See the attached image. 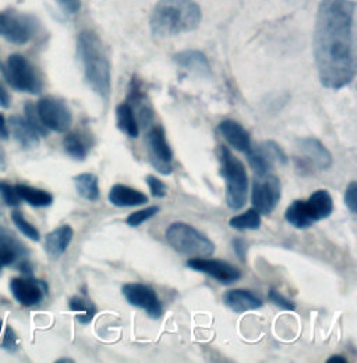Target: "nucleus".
<instances>
[{"instance_id": "1", "label": "nucleus", "mask_w": 357, "mask_h": 363, "mask_svg": "<svg viewBox=\"0 0 357 363\" xmlns=\"http://www.w3.org/2000/svg\"><path fill=\"white\" fill-rule=\"evenodd\" d=\"M355 11L352 0H321L314 53L319 82L325 89L341 90L355 80Z\"/></svg>"}, {"instance_id": "2", "label": "nucleus", "mask_w": 357, "mask_h": 363, "mask_svg": "<svg viewBox=\"0 0 357 363\" xmlns=\"http://www.w3.org/2000/svg\"><path fill=\"white\" fill-rule=\"evenodd\" d=\"M77 55L89 89L102 99H109L112 91L110 62L102 41L94 31H81L77 38Z\"/></svg>"}, {"instance_id": "3", "label": "nucleus", "mask_w": 357, "mask_h": 363, "mask_svg": "<svg viewBox=\"0 0 357 363\" xmlns=\"http://www.w3.org/2000/svg\"><path fill=\"white\" fill-rule=\"evenodd\" d=\"M201 9L193 0H159L151 14V30L157 37H174L194 31L201 23Z\"/></svg>"}, {"instance_id": "4", "label": "nucleus", "mask_w": 357, "mask_h": 363, "mask_svg": "<svg viewBox=\"0 0 357 363\" xmlns=\"http://www.w3.org/2000/svg\"><path fill=\"white\" fill-rule=\"evenodd\" d=\"M220 161L221 177L226 183V204L230 210L239 211L246 206L249 191L244 164L225 145L220 147Z\"/></svg>"}, {"instance_id": "5", "label": "nucleus", "mask_w": 357, "mask_h": 363, "mask_svg": "<svg viewBox=\"0 0 357 363\" xmlns=\"http://www.w3.org/2000/svg\"><path fill=\"white\" fill-rule=\"evenodd\" d=\"M166 240L180 255L194 257H210L215 253V245L204 233L186 223H174L166 229Z\"/></svg>"}, {"instance_id": "6", "label": "nucleus", "mask_w": 357, "mask_h": 363, "mask_svg": "<svg viewBox=\"0 0 357 363\" xmlns=\"http://www.w3.org/2000/svg\"><path fill=\"white\" fill-rule=\"evenodd\" d=\"M3 73L7 83L14 90L28 92L33 95H37L42 90V82L35 67L27 57L20 53H13L8 56Z\"/></svg>"}, {"instance_id": "7", "label": "nucleus", "mask_w": 357, "mask_h": 363, "mask_svg": "<svg viewBox=\"0 0 357 363\" xmlns=\"http://www.w3.org/2000/svg\"><path fill=\"white\" fill-rule=\"evenodd\" d=\"M38 23L33 16L14 10L0 11V37L14 45L30 43L37 34Z\"/></svg>"}, {"instance_id": "8", "label": "nucleus", "mask_w": 357, "mask_h": 363, "mask_svg": "<svg viewBox=\"0 0 357 363\" xmlns=\"http://www.w3.org/2000/svg\"><path fill=\"white\" fill-rule=\"evenodd\" d=\"M145 148L148 154V160L152 168L164 177H168L174 172L172 160L174 152L166 140L164 128L152 126L145 133Z\"/></svg>"}, {"instance_id": "9", "label": "nucleus", "mask_w": 357, "mask_h": 363, "mask_svg": "<svg viewBox=\"0 0 357 363\" xmlns=\"http://www.w3.org/2000/svg\"><path fill=\"white\" fill-rule=\"evenodd\" d=\"M38 116L49 132L66 133L73 123V115L67 104L59 98L45 96L35 105Z\"/></svg>"}, {"instance_id": "10", "label": "nucleus", "mask_w": 357, "mask_h": 363, "mask_svg": "<svg viewBox=\"0 0 357 363\" xmlns=\"http://www.w3.org/2000/svg\"><path fill=\"white\" fill-rule=\"evenodd\" d=\"M280 200V181L272 174L256 175L251 187L253 208L263 216H269Z\"/></svg>"}, {"instance_id": "11", "label": "nucleus", "mask_w": 357, "mask_h": 363, "mask_svg": "<svg viewBox=\"0 0 357 363\" xmlns=\"http://www.w3.org/2000/svg\"><path fill=\"white\" fill-rule=\"evenodd\" d=\"M246 157L256 175L271 174L275 164L286 165L289 161L282 147L272 140L260 143L257 145H251Z\"/></svg>"}, {"instance_id": "12", "label": "nucleus", "mask_w": 357, "mask_h": 363, "mask_svg": "<svg viewBox=\"0 0 357 363\" xmlns=\"http://www.w3.org/2000/svg\"><path fill=\"white\" fill-rule=\"evenodd\" d=\"M122 294L132 306L144 311L149 318L154 320L162 318L164 306L151 286L140 282H129L122 286Z\"/></svg>"}, {"instance_id": "13", "label": "nucleus", "mask_w": 357, "mask_h": 363, "mask_svg": "<svg viewBox=\"0 0 357 363\" xmlns=\"http://www.w3.org/2000/svg\"><path fill=\"white\" fill-rule=\"evenodd\" d=\"M300 150L302 167L303 169L314 171H327L332 167L334 158L329 150L315 137H305L298 141Z\"/></svg>"}, {"instance_id": "14", "label": "nucleus", "mask_w": 357, "mask_h": 363, "mask_svg": "<svg viewBox=\"0 0 357 363\" xmlns=\"http://www.w3.org/2000/svg\"><path fill=\"white\" fill-rule=\"evenodd\" d=\"M187 267L194 272L207 274L208 277L214 278L215 281L221 282L223 285H232L242 278V272L237 267L223 260L194 257L187 262Z\"/></svg>"}, {"instance_id": "15", "label": "nucleus", "mask_w": 357, "mask_h": 363, "mask_svg": "<svg viewBox=\"0 0 357 363\" xmlns=\"http://www.w3.org/2000/svg\"><path fill=\"white\" fill-rule=\"evenodd\" d=\"M10 291L14 299L27 308L40 305L47 294V285L41 279L33 277L26 278H13L10 281Z\"/></svg>"}, {"instance_id": "16", "label": "nucleus", "mask_w": 357, "mask_h": 363, "mask_svg": "<svg viewBox=\"0 0 357 363\" xmlns=\"http://www.w3.org/2000/svg\"><path fill=\"white\" fill-rule=\"evenodd\" d=\"M30 250L10 230L0 228V269L13 266L18 259L27 257Z\"/></svg>"}, {"instance_id": "17", "label": "nucleus", "mask_w": 357, "mask_h": 363, "mask_svg": "<svg viewBox=\"0 0 357 363\" xmlns=\"http://www.w3.org/2000/svg\"><path fill=\"white\" fill-rule=\"evenodd\" d=\"M218 133L223 137V140L227 144H230V147L243 154H247L253 145L249 132L233 119L222 121L218 125Z\"/></svg>"}, {"instance_id": "18", "label": "nucleus", "mask_w": 357, "mask_h": 363, "mask_svg": "<svg viewBox=\"0 0 357 363\" xmlns=\"http://www.w3.org/2000/svg\"><path fill=\"white\" fill-rule=\"evenodd\" d=\"M303 210L312 225L321 220L328 218L334 211V200L327 190H317L303 201Z\"/></svg>"}, {"instance_id": "19", "label": "nucleus", "mask_w": 357, "mask_h": 363, "mask_svg": "<svg viewBox=\"0 0 357 363\" xmlns=\"http://www.w3.org/2000/svg\"><path fill=\"white\" fill-rule=\"evenodd\" d=\"M222 301L234 313H246L263 308V301L246 289H230L223 295Z\"/></svg>"}, {"instance_id": "20", "label": "nucleus", "mask_w": 357, "mask_h": 363, "mask_svg": "<svg viewBox=\"0 0 357 363\" xmlns=\"http://www.w3.org/2000/svg\"><path fill=\"white\" fill-rule=\"evenodd\" d=\"M109 203L115 207L128 208V207H138L148 203V197L145 193L138 191L133 187L125 184H115L109 190Z\"/></svg>"}, {"instance_id": "21", "label": "nucleus", "mask_w": 357, "mask_h": 363, "mask_svg": "<svg viewBox=\"0 0 357 363\" xmlns=\"http://www.w3.org/2000/svg\"><path fill=\"white\" fill-rule=\"evenodd\" d=\"M175 62L181 69L200 77H211V66L204 53L198 50H186L175 55Z\"/></svg>"}, {"instance_id": "22", "label": "nucleus", "mask_w": 357, "mask_h": 363, "mask_svg": "<svg viewBox=\"0 0 357 363\" xmlns=\"http://www.w3.org/2000/svg\"><path fill=\"white\" fill-rule=\"evenodd\" d=\"M74 230L70 225H62L49 232L45 238V250L50 259H59L69 247Z\"/></svg>"}, {"instance_id": "23", "label": "nucleus", "mask_w": 357, "mask_h": 363, "mask_svg": "<svg viewBox=\"0 0 357 363\" xmlns=\"http://www.w3.org/2000/svg\"><path fill=\"white\" fill-rule=\"evenodd\" d=\"M8 125L14 138L21 144V147L31 150L40 145V135L30 126V123L21 116H11Z\"/></svg>"}, {"instance_id": "24", "label": "nucleus", "mask_w": 357, "mask_h": 363, "mask_svg": "<svg viewBox=\"0 0 357 363\" xmlns=\"http://www.w3.org/2000/svg\"><path fill=\"white\" fill-rule=\"evenodd\" d=\"M14 187L20 199L35 208H45L52 206L53 203V196L49 191H45L33 186H27V184H17Z\"/></svg>"}, {"instance_id": "25", "label": "nucleus", "mask_w": 357, "mask_h": 363, "mask_svg": "<svg viewBox=\"0 0 357 363\" xmlns=\"http://www.w3.org/2000/svg\"><path fill=\"white\" fill-rule=\"evenodd\" d=\"M116 121H118V128L122 133H125L126 136L133 137V138L138 137L140 126L137 123L133 108L130 106L129 102H123V104L118 105Z\"/></svg>"}, {"instance_id": "26", "label": "nucleus", "mask_w": 357, "mask_h": 363, "mask_svg": "<svg viewBox=\"0 0 357 363\" xmlns=\"http://www.w3.org/2000/svg\"><path fill=\"white\" fill-rule=\"evenodd\" d=\"M63 148L69 157L76 161H84L89 155V143L77 132L69 133L63 140Z\"/></svg>"}, {"instance_id": "27", "label": "nucleus", "mask_w": 357, "mask_h": 363, "mask_svg": "<svg viewBox=\"0 0 357 363\" xmlns=\"http://www.w3.org/2000/svg\"><path fill=\"white\" fill-rule=\"evenodd\" d=\"M76 183L77 193L89 200V201H96L99 199V186H98V177L94 174H81L73 178Z\"/></svg>"}, {"instance_id": "28", "label": "nucleus", "mask_w": 357, "mask_h": 363, "mask_svg": "<svg viewBox=\"0 0 357 363\" xmlns=\"http://www.w3.org/2000/svg\"><path fill=\"white\" fill-rule=\"evenodd\" d=\"M229 225L237 230H257L261 227V214L254 208H250L246 213L230 218Z\"/></svg>"}, {"instance_id": "29", "label": "nucleus", "mask_w": 357, "mask_h": 363, "mask_svg": "<svg viewBox=\"0 0 357 363\" xmlns=\"http://www.w3.org/2000/svg\"><path fill=\"white\" fill-rule=\"evenodd\" d=\"M285 218L286 221L298 229H307L312 227V223L309 221L303 206H302V200H295L292 204L288 206L286 211H285Z\"/></svg>"}, {"instance_id": "30", "label": "nucleus", "mask_w": 357, "mask_h": 363, "mask_svg": "<svg viewBox=\"0 0 357 363\" xmlns=\"http://www.w3.org/2000/svg\"><path fill=\"white\" fill-rule=\"evenodd\" d=\"M69 306L73 312H80V315L77 316V321L81 324H89V321H92V318L96 315V308L89 298L74 296L70 299Z\"/></svg>"}, {"instance_id": "31", "label": "nucleus", "mask_w": 357, "mask_h": 363, "mask_svg": "<svg viewBox=\"0 0 357 363\" xmlns=\"http://www.w3.org/2000/svg\"><path fill=\"white\" fill-rule=\"evenodd\" d=\"M11 220L14 223V225L17 227V229L24 235L27 236L28 239H31L33 242H40L41 240V235H40V230L37 228L34 227L33 224H30L21 211L18 210H14L11 213Z\"/></svg>"}, {"instance_id": "32", "label": "nucleus", "mask_w": 357, "mask_h": 363, "mask_svg": "<svg viewBox=\"0 0 357 363\" xmlns=\"http://www.w3.org/2000/svg\"><path fill=\"white\" fill-rule=\"evenodd\" d=\"M24 112H26V121L30 123V126L40 135V136L46 137L49 135V130L45 128L38 116L37 108L34 104L27 102L24 105Z\"/></svg>"}, {"instance_id": "33", "label": "nucleus", "mask_w": 357, "mask_h": 363, "mask_svg": "<svg viewBox=\"0 0 357 363\" xmlns=\"http://www.w3.org/2000/svg\"><path fill=\"white\" fill-rule=\"evenodd\" d=\"M159 213V207L154 206V207H148V208H144V210H140V211H135L133 214H130L126 220V224L129 227H138L141 225L142 223L151 220L154 216H157Z\"/></svg>"}, {"instance_id": "34", "label": "nucleus", "mask_w": 357, "mask_h": 363, "mask_svg": "<svg viewBox=\"0 0 357 363\" xmlns=\"http://www.w3.org/2000/svg\"><path fill=\"white\" fill-rule=\"evenodd\" d=\"M0 197L3 199L4 204L8 207H18L21 203V199L16 187L6 182H0Z\"/></svg>"}, {"instance_id": "35", "label": "nucleus", "mask_w": 357, "mask_h": 363, "mask_svg": "<svg viewBox=\"0 0 357 363\" xmlns=\"http://www.w3.org/2000/svg\"><path fill=\"white\" fill-rule=\"evenodd\" d=\"M268 296H269V301L273 303V305H276L279 309H283V311H290V312H293L295 309H296V305L292 302V301H289L288 298H285L280 292H278L276 289H271L269 292H268Z\"/></svg>"}, {"instance_id": "36", "label": "nucleus", "mask_w": 357, "mask_h": 363, "mask_svg": "<svg viewBox=\"0 0 357 363\" xmlns=\"http://www.w3.org/2000/svg\"><path fill=\"white\" fill-rule=\"evenodd\" d=\"M147 184H148V187H149V190H151V194L154 196V197H158V199H164V197H166V194H168V186L164 183V182L161 181V179H158V178H155V177H147Z\"/></svg>"}, {"instance_id": "37", "label": "nucleus", "mask_w": 357, "mask_h": 363, "mask_svg": "<svg viewBox=\"0 0 357 363\" xmlns=\"http://www.w3.org/2000/svg\"><path fill=\"white\" fill-rule=\"evenodd\" d=\"M345 204L352 214L357 213V182H351L345 193Z\"/></svg>"}, {"instance_id": "38", "label": "nucleus", "mask_w": 357, "mask_h": 363, "mask_svg": "<svg viewBox=\"0 0 357 363\" xmlns=\"http://www.w3.org/2000/svg\"><path fill=\"white\" fill-rule=\"evenodd\" d=\"M1 347L8 351V352H16L17 351V335L14 334L11 327L6 328V335L3 338V344Z\"/></svg>"}, {"instance_id": "39", "label": "nucleus", "mask_w": 357, "mask_h": 363, "mask_svg": "<svg viewBox=\"0 0 357 363\" xmlns=\"http://www.w3.org/2000/svg\"><path fill=\"white\" fill-rule=\"evenodd\" d=\"M66 14H76L81 9V0H56Z\"/></svg>"}, {"instance_id": "40", "label": "nucleus", "mask_w": 357, "mask_h": 363, "mask_svg": "<svg viewBox=\"0 0 357 363\" xmlns=\"http://www.w3.org/2000/svg\"><path fill=\"white\" fill-rule=\"evenodd\" d=\"M232 246H233V250L237 255V257L242 262H244L246 260V242L243 239H240V238H236V239H233Z\"/></svg>"}, {"instance_id": "41", "label": "nucleus", "mask_w": 357, "mask_h": 363, "mask_svg": "<svg viewBox=\"0 0 357 363\" xmlns=\"http://www.w3.org/2000/svg\"><path fill=\"white\" fill-rule=\"evenodd\" d=\"M10 95L4 89V86L0 83V108L1 109H8L10 108Z\"/></svg>"}, {"instance_id": "42", "label": "nucleus", "mask_w": 357, "mask_h": 363, "mask_svg": "<svg viewBox=\"0 0 357 363\" xmlns=\"http://www.w3.org/2000/svg\"><path fill=\"white\" fill-rule=\"evenodd\" d=\"M8 130L6 126V119L4 116L0 113V140H7L8 138Z\"/></svg>"}, {"instance_id": "43", "label": "nucleus", "mask_w": 357, "mask_h": 363, "mask_svg": "<svg viewBox=\"0 0 357 363\" xmlns=\"http://www.w3.org/2000/svg\"><path fill=\"white\" fill-rule=\"evenodd\" d=\"M7 169V162H6V152L3 147L0 145V172H4Z\"/></svg>"}, {"instance_id": "44", "label": "nucleus", "mask_w": 357, "mask_h": 363, "mask_svg": "<svg viewBox=\"0 0 357 363\" xmlns=\"http://www.w3.org/2000/svg\"><path fill=\"white\" fill-rule=\"evenodd\" d=\"M328 363H346L348 361L344 358V357H341V355H334V357H331L328 361Z\"/></svg>"}, {"instance_id": "45", "label": "nucleus", "mask_w": 357, "mask_h": 363, "mask_svg": "<svg viewBox=\"0 0 357 363\" xmlns=\"http://www.w3.org/2000/svg\"><path fill=\"white\" fill-rule=\"evenodd\" d=\"M57 363H74L73 359H70V358H60V359H57L56 361Z\"/></svg>"}]
</instances>
